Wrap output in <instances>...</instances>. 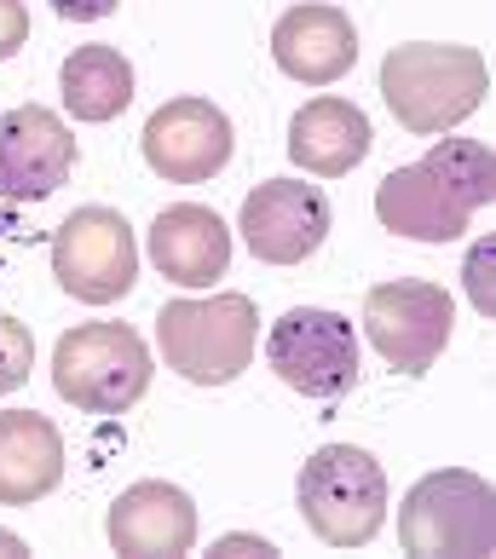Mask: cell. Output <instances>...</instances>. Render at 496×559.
I'll return each mask as SVG.
<instances>
[{"instance_id": "obj_1", "label": "cell", "mask_w": 496, "mask_h": 559, "mask_svg": "<svg viewBox=\"0 0 496 559\" xmlns=\"http://www.w3.org/2000/svg\"><path fill=\"white\" fill-rule=\"evenodd\" d=\"M496 197V156L480 139H433L410 168H392L376 185V219L410 242H457L468 219Z\"/></svg>"}, {"instance_id": "obj_2", "label": "cell", "mask_w": 496, "mask_h": 559, "mask_svg": "<svg viewBox=\"0 0 496 559\" xmlns=\"http://www.w3.org/2000/svg\"><path fill=\"white\" fill-rule=\"evenodd\" d=\"M491 93V64L480 47H445V40H410L392 47L381 64V98L410 133H450L485 105Z\"/></svg>"}, {"instance_id": "obj_3", "label": "cell", "mask_w": 496, "mask_h": 559, "mask_svg": "<svg viewBox=\"0 0 496 559\" xmlns=\"http://www.w3.org/2000/svg\"><path fill=\"white\" fill-rule=\"evenodd\" d=\"M156 346L191 386H232L260 346V312L248 295L168 300L156 312Z\"/></svg>"}, {"instance_id": "obj_4", "label": "cell", "mask_w": 496, "mask_h": 559, "mask_svg": "<svg viewBox=\"0 0 496 559\" xmlns=\"http://www.w3.org/2000/svg\"><path fill=\"white\" fill-rule=\"evenodd\" d=\"M300 520L329 548H364L387 525V473L358 444H323L306 455L295 479Z\"/></svg>"}, {"instance_id": "obj_5", "label": "cell", "mask_w": 496, "mask_h": 559, "mask_svg": "<svg viewBox=\"0 0 496 559\" xmlns=\"http://www.w3.org/2000/svg\"><path fill=\"white\" fill-rule=\"evenodd\" d=\"M52 386L81 416H128L151 392V352L128 323H75L52 346Z\"/></svg>"}, {"instance_id": "obj_6", "label": "cell", "mask_w": 496, "mask_h": 559, "mask_svg": "<svg viewBox=\"0 0 496 559\" xmlns=\"http://www.w3.org/2000/svg\"><path fill=\"white\" fill-rule=\"evenodd\" d=\"M399 543L416 559H491L496 554V490L468 467H445L410 485L399 502Z\"/></svg>"}, {"instance_id": "obj_7", "label": "cell", "mask_w": 496, "mask_h": 559, "mask_svg": "<svg viewBox=\"0 0 496 559\" xmlns=\"http://www.w3.org/2000/svg\"><path fill=\"white\" fill-rule=\"evenodd\" d=\"M265 364L283 386L300 399L335 404L358 386V335L353 318L329 312V306H288L265 335Z\"/></svg>"}, {"instance_id": "obj_8", "label": "cell", "mask_w": 496, "mask_h": 559, "mask_svg": "<svg viewBox=\"0 0 496 559\" xmlns=\"http://www.w3.org/2000/svg\"><path fill=\"white\" fill-rule=\"evenodd\" d=\"M450 323H457V306H450L439 283L399 277V283H376L364 295V335L399 376H427L445 358Z\"/></svg>"}, {"instance_id": "obj_9", "label": "cell", "mask_w": 496, "mask_h": 559, "mask_svg": "<svg viewBox=\"0 0 496 559\" xmlns=\"http://www.w3.org/2000/svg\"><path fill=\"white\" fill-rule=\"evenodd\" d=\"M52 277L64 295L87 306H110L139 283V242L116 209H75L52 231Z\"/></svg>"}, {"instance_id": "obj_10", "label": "cell", "mask_w": 496, "mask_h": 559, "mask_svg": "<svg viewBox=\"0 0 496 559\" xmlns=\"http://www.w3.org/2000/svg\"><path fill=\"white\" fill-rule=\"evenodd\" d=\"M237 231L265 265H300L329 237V197L306 179H265L243 197Z\"/></svg>"}, {"instance_id": "obj_11", "label": "cell", "mask_w": 496, "mask_h": 559, "mask_svg": "<svg viewBox=\"0 0 496 559\" xmlns=\"http://www.w3.org/2000/svg\"><path fill=\"white\" fill-rule=\"evenodd\" d=\"M144 162L168 185H209L232 162V116L214 98H168L144 121Z\"/></svg>"}, {"instance_id": "obj_12", "label": "cell", "mask_w": 496, "mask_h": 559, "mask_svg": "<svg viewBox=\"0 0 496 559\" xmlns=\"http://www.w3.org/2000/svg\"><path fill=\"white\" fill-rule=\"evenodd\" d=\"M75 133L47 105H12L0 116V197L47 202L75 174Z\"/></svg>"}, {"instance_id": "obj_13", "label": "cell", "mask_w": 496, "mask_h": 559, "mask_svg": "<svg viewBox=\"0 0 496 559\" xmlns=\"http://www.w3.org/2000/svg\"><path fill=\"white\" fill-rule=\"evenodd\" d=\"M105 536L128 559H174L197 548V502L168 479H139L110 502Z\"/></svg>"}, {"instance_id": "obj_14", "label": "cell", "mask_w": 496, "mask_h": 559, "mask_svg": "<svg viewBox=\"0 0 496 559\" xmlns=\"http://www.w3.org/2000/svg\"><path fill=\"white\" fill-rule=\"evenodd\" d=\"M272 58L288 81H306V87H329L346 70L358 64V29L341 7H323V0H300L272 24Z\"/></svg>"}, {"instance_id": "obj_15", "label": "cell", "mask_w": 496, "mask_h": 559, "mask_svg": "<svg viewBox=\"0 0 496 559\" xmlns=\"http://www.w3.org/2000/svg\"><path fill=\"white\" fill-rule=\"evenodd\" d=\"M151 265L179 288H214L232 265V225L202 202H174L151 219Z\"/></svg>"}, {"instance_id": "obj_16", "label": "cell", "mask_w": 496, "mask_h": 559, "mask_svg": "<svg viewBox=\"0 0 496 559\" xmlns=\"http://www.w3.org/2000/svg\"><path fill=\"white\" fill-rule=\"evenodd\" d=\"M369 144H376V133H369V116L353 98L323 93V98H312V105H300L288 116V156H295V168L318 174V179L353 174L369 156Z\"/></svg>"}, {"instance_id": "obj_17", "label": "cell", "mask_w": 496, "mask_h": 559, "mask_svg": "<svg viewBox=\"0 0 496 559\" xmlns=\"http://www.w3.org/2000/svg\"><path fill=\"white\" fill-rule=\"evenodd\" d=\"M64 485V439L35 409L0 416V508H29Z\"/></svg>"}, {"instance_id": "obj_18", "label": "cell", "mask_w": 496, "mask_h": 559, "mask_svg": "<svg viewBox=\"0 0 496 559\" xmlns=\"http://www.w3.org/2000/svg\"><path fill=\"white\" fill-rule=\"evenodd\" d=\"M58 87H64V110L98 128L133 105V64L116 47H75L58 70Z\"/></svg>"}, {"instance_id": "obj_19", "label": "cell", "mask_w": 496, "mask_h": 559, "mask_svg": "<svg viewBox=\"0 0 496 559\" xmlns=\"http://www.w3.org/2000/svg\"><path fill=\"white\" fill-rule=\"evenodd\" d=\"M29 369H35V335H29V323H17L12 312H0V399L24 386Z\"/></svg>"}, {"instance_id": "obj_20", "label": "cell", "mask_w": 496, "mask_h": 559, "mask_svg": "<svg viewBox=\"0 0 496 559\" xmlns=\"http://www.w3.org/2000/svg\"><path fill=\"white\" fill-rule=\"evenodd\" d=\"M491 265H496V248L491 242H480L468 254V295H473V306H480L485 318H496V288H491Z\"/></svg>"}, {"instance_id": "obj_21", "label": "cell", "mask_w": 496, "mask_h": 559, "mask_svg": "<svg viewBox=\"0 0 496 559\" xmlns=\"http://www.w3.org/2000/svg\"><path fill=\"white\" fill-rule=\"evenodd\" d=\"M29 40V7L24 0H0V64Z\"/></svg>"}, {"instance_id": "obj_22", "label": "cell", "mask_w": 496, "mask_h": 559, "mask_svg": "<svg viewBox=\"0 0 496 559\" xmlns=\"http://www.w3.org/2000/svg\"><path fill=\"white\" fill-rule=\"evenodd\" d=\"M121 0H52L58 17H70V24H98V17H110Z\"/></svg>"}, {"instance_id": "obj_23", "label": "cell", "mask_w": 496, "mask_h": 559, "mask_svg": "<svg viewBox=\"0 0 496 559\" xmlns=\"http://www.w3.org/2000/svg\"><path fill=\"white\" fill-rule=\"evenodd\" d=\"M0 554H29V548H24V543H17V536H12V531H0Z\"/></svg>"}]
</instances>
